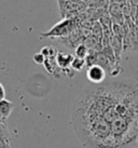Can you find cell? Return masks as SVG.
Listing matches in <instances>:
<instances>
[{
	"mask_svg": "<svg viewBox=\"0 0 138 148\" xmlns=\"http://www.w3.org/2000/svg\"><path fill=\"white\" fill-rule=\"evenodd\" d=\"M44 67L46 71L51 74L52 76H54L55 78H58L59 75L63 74L61 69L59 68V66L57 65L56 63V58H45V62H44Z\"/></svg>",
	"mask_w": 138,
	"mask_h": 148,
	"instance_id": "obj_5",
	"label": "cell"
},
{
	"mask_svg": "<svg viewBox=\"0 0 138 148\" xmlns=\"http://www.w3.org/2000/svg\"><path fill=\"white\" fill-rule=\"evenodd\" d=\"M5 99V91H4L3 86L0 83V101Z\"/></svg>",
	"mask_w": 138,
	"mask_h": 148,
	"instance_id": "obj_16",
	"label": "cell"
},
{
	"mask_svg": "<svg viewBox=\"0 0 138 148\" xmlns=\"http://www.w3.org/2000/svg\"><path fill=\"white\" fill-rule=\"evenodd\" d=\"M108 12L111 15V17L113 16H120V15H123L122 14V5L120 4H115V3H109L108 5Z\"/></svg>",
	"mask_w": 138,
	"mask_h": 148,
	"instance_id": "obj_10",
	"label": "cell"
},
{
	"mask_svg": "<svg viewBox=\"0 0 138 148\" xmlns=\"http://www.w3.org/2000/svg\"><path fill=\"white\" fill-rule=\"evenodd\" d=\"M127 1H128V0H127Z\"/></svg>",
	"mask_w": 138,
	"mask_h": 148,
	"instance_id": "obj_20",
	"label": "cell"
},
{
	"mask_svg": "<svg viewBox=\"0 0 138 148\" xmlns=\"http://www.w3.org/2000/svg\"><path fill=\"white\" fill-rule=\"evenodd\" d=\"M86 66V62L85 60H83V58H73L72 63H71V69L73 71H81L84 67Z\"/></svg>",
	"mask_w": 138,
	"mask_h": 148,
	"instance_id": "obj_9",
	"label": "cell"
},
{
	"mask_svg": "<svg viewBox=\"0 0 138 148\" xmlns=\"http://www.w3.org/2000/svg\"><path fill=\"white\" fill-rule=\"evenodd\" d=\"M0 121H1V122H2V119H1V115H0Z\"/></svg>",
	"mask_w": 138,
	"mask_h": 148,
	"instance_id": "obj_19",
	"label": "cell"
},
{
	"mask_svg": "<svg viewBox=\"0 0 138 148\" xmlns=\"http://www.w3.org/2000/svg\"><path fill=\"white\" fill-rule=\"evenodd\" d=\"M55 58H56L57 65L59 66V68L61 69L63 74L66 75V76H70L68 71H73L70 66H71V63H72L74 56H73L72 54H68L65 53V52H58Z\"/></svg>",
	"mask_w": 138,
	"mask_h": 148,
	"instance_id": "obj_4",
	"label": "cell"
},
{
	"mask_svg": "<svg viewBox=\"0 0 138 148\" xmlns=\"http://www.w3.org/2000/svg\"><path fill=\"white\" fill-rule=\"evenodd\" d=\"M136 143L138 144V134H137V136H136Z\"/></svg>",
	"mask_w": 138,
	"mask_h": 148,
	"instance_id": "obj_18",
	"label": "cell"
},
{
	"mask_svg": "<svg viewBox=\"0 0 138 148\" xmlns=\"http://www.w3.org/2000/svg\"><path fill=\"white\" fill-rule=\"evenodd\" d=\"M13 109H14V104L12 102L5 99L0 101V115H1V119L3 123H5V121L9 118V116L11 115Z\"/></svg>",
	"mask_w": 138,
	"mask_h": 148,
	"instance_id": "obj_6",
	"label": "cell"
},
{
	"mask_svg": "<svg viewBox=\"0 0 138 148\" xmlns=\"http://www.w3.org/2000/svg\"><path fill=\"white\" fill-rule=\"evenodd\" d=\"M40 53H42L43 55L45 56V58H56L57 55V50L55 48H53V47H43L42 49H41Z\"/></svg>",
	"mask_w": 138,
	"mask_h": 148,
	"instance_id": "obj_11",
	"label": "cell"
},
{
	"mask_svg": "<svg viewBox=\"0 0 138 148\" xmlns=\"http://www.w3.org/2000/svg\"><path fill=\"white\" fill-rule=\"evenodd\" d=\"M0 137H5V138H10V132H9L8 127L5 123L0 121Z\"/></svg>",
	"mask_w": 138,
	"mask_h": 148,
	"instance_id": "obj_13",
	"label": "cell"
},
{
	"mask_svg": "<svg viewBox=\"0 0 138 148\" xmlns=\"http://www.w3.org/2000/svg\"><path fill=\"white\" fill-rule=\"evenodd\" d=\"M86 77L91 83L99 84L102 83L106 78V70L99 65H93L91 67H87Z\"/></svg>",
	"mask_w": 138,
	"mask_h": 148,
	"instance_id": "obj_3",
	"label": "cell"
},
{
	"mask_svg": "<svg viewBox=\"0 0 138 148\" xmlns=\"http://www.w3.org/2000/svg\"><path fill=\"white\" fill-rule=\"evenodd\" d=\"M77 28L74 18H64L46 33L40 34L41 38H68Z\"/></svg>",
	"mask_w": 138,
	"mask_h": 148,
	"instance_id": "obj_2",
	"label": "cell"
},
{
	"mask_svg": "<svg viewBox=\"0 0 138 148\" xmlns=\"http://www.w3.org/2000/svg\"><path fill=\"white\" fill-rule=\"evenodd\" d=\"M122 14H123V16L125 17V20L130 18V15H132V5H130L128 1L125 2L124 4H122Z\"/></svg>",
	"mask_w": 138,
	"mask_h": 148,
	"instance_id": "obj_12",
	"label": "cell"
},
{
	"mask_svg": "<svg viewBox=\"0 0 138 148\" xmlns=\"http://www.w3.org/2000/svg\"><path fill=\"white\" fill-rule=\"evenodd\" d=\"M91 30H92V36L102 43V38H104V28H102V24L99 22H94L91 27Z\"/></svg>",
	"mask_w": 138,
	"mask_h": 148,
	"instance_id": "obj_7",
	"label": "cell"
},
{
	"mask_svg": "<svg viewBox=\"0 0 138 148\" xmlns=\"http://www.w3.org/2000/svg\"><path fill=\"white\" fill-rule=\"evenodd\" d=\"M72 127L89 148H120L138 134V83L86 88L72 106Z\"/></svg>",
	"mask_w": 138,
	"mask_h": 148,
	"instance_id": "obj_1",
	"label": "cell"
},
{
	"mask_svg": "<svg viewBox=\"0 0 138 148\" xmlns=\"http://www.w3.org/2000/svg\"><path fill=\"white\" fill-rule=\"evenodd\" d=\"M125 2H127V0H109V3H115V4H124Z\"/></svg>",
	"mask_w": 138,
	"mask_h": 148,
	"instance_id": "obj_17",
	"label": "cell"
},
{
	"mask_svg": "<svg viewBox=\"0 0 138 148\" xmlns=\"http://www.w3.org/2000/svg\"><path fill=\"white\" fill-rule=\"evenodd\" d=\"M33 62L36 63V64H38V65H40V64H44L45 62V56L43 55L42 53H36L35 55H33Z\"/></svg>",
	"mask_w": 138,
	"mask_h": 148,
	"instance_id": "obj_14",
	"label": "cell"
},
{
	"mask_svg": "<svg viewBox=\"0 0 138 148\" xmlns=\"http://www.w3.org/2000/svg\"><path fill=\"white\" fill-rule=\"evenodd\" d=\"M74 53H76V58L85 60L86 56H87L89 53V48L84 45V43H80L78 47H76V49H74Z\"/></svg>",
	"mask_w": 138,
	"mask_h": 148,
	"instance_id": "obj_8",
	"label": "cell"
},
{
	"mask_svg": "<svg viewBox=\"0 0 138 148\" xmlns=\"http://www.w3.org/2000/svg\"><path fill=\"white\" fill-rule=\"evenodd\" d=\"M0 148H11V146H10V138L0 137Z\"/></svg>",
	"mask_w": 138,
	"mask_h": 148,
	"instance_id": "obj_15",
	"label": "cell"
}]
</instances>
